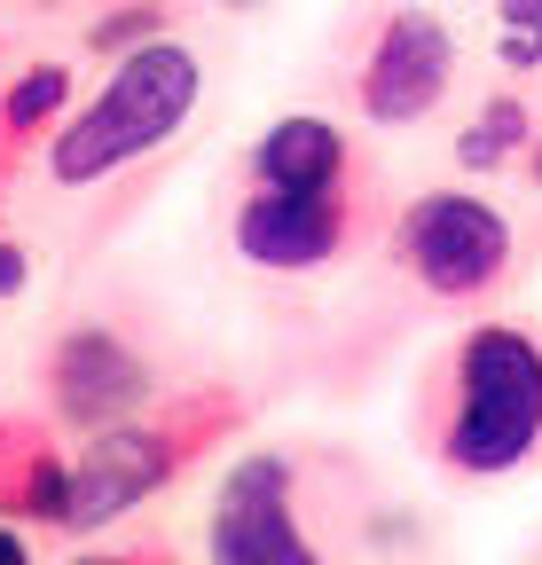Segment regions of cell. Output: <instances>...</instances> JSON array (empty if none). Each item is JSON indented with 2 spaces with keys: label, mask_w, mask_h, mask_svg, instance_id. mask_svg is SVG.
<instances>
[{
  "label": "cell",
  "mask_w": 542,
  "mask_h": 565,
  "mask_svg": "<svg viewBox=\"0 0 542 565\" xmlns=\"http://www.w3.org/2000/svg\"><path fill=\"white\" fill-rule=\"evenodd\" d=\"M378 252L401 275V291H417L425 307H448V315H488L519 282V228L480 189H417V196H401L385 212Z\"/></svg>",
  "instance_id": "obj_4"
},
{
  "label": "cell",
  "mask_w": 542,
  "mask_h": 565,
  "mask_svg": "<svg viewBox=\"0 0 542 565\" xmlns=\"http://www.w3.org/2000/svg\"><path fill=\"white\" fill-rule=\"evenodd\" d=\"M315 448H244L205 511V565H338Z\"/></svg>",
  "instance_id": "obj_5"
},
{
  "label": "cell",
  "mask_w": 542,
  "mask_h": 565,
  "mask_svg": "<svg viewBox=\"0 0 542 565\" xmlns=\"http://www.w3.org/2000/svg\"><path fill=\"white\" fill-rule=\"evenodd\" d=\"M503 63L511 71L542 63V0H503Z\"/></svg>",
  "instance_id": "obj_14"
},
{
  "label": "cell",
  "mask_w": 542,
  "mask_h": 565,
  "mask_svg": "<svg viewBox=\"0 0 542 565\" xmlns=\"http://www.w3.org/2000/svg\"><path fill=\"white\" fill-rule=\"evenodd\" d=\"M519 173H527V181L542 189V126H534V141H527V158H519Z\"/></svg>",
  "instance_id": "obj_19"
},
{
  "label": "cell",
  "mask_w": 542,
  "mask_h": 565,
  "mask_svg": "<svg viewBox=\"0 0 542 565\" xmlns=\"http://www.w3.org/2000/svg\"><path fill=\"white\" fill-rule=\"evenodd\" d=\"M252 424V393L229 377L205 385H173L158 408H142L134 424H110V433L72 448V511H63V534H103L110 519L142 511L150 494L181 487L213 448H229Z\"/></svg>",
  "instance_id": "obj_2"
},
{
  "label": "cell",
  "mask_w": 542,
  "mask_h": 565,
  "mask_svg": "<svg viewBox=\"0 0 542 565\" xmlns=\"http://www.w3.org/2000/svg\"><path fill=\"white\" fill-rule=\"evenodd\" d=\"M72 511V448L47 416L0 408V526H40L63 534Z\"/></svg>",
  "instance_id": "obj_9"
},
{
  "label": "cell",
  "mask_w": 542,
  "mask_h": 565,
  "mask_svg": "<svg viewBox=\"0 0 542 565\" xmlns=\"http://www.w3.org/2000/svg\"><path fill=\"white\" fill-rule=\"evenodd\" d=\"M63 118H72V63L40 55V63H24V71H9V79H0V126H9L32 158L55 141Z\"/></svg>",
  "instance_id": "obj_11"
},
{
  "label": "cell",
  "mask_w": 542,
  "mask_h": 565,
  "mask_svg": "<svg viewBox=\"0 0 542 565\" xmlns=\"http://www.w3.org/2000/svg\"><path fill=\"white\" fill-rule=\"evenodd\" d=\"M196 95H205V63H196L189 40H158L142 55H126V63L103 71V87L87 103H72V118L40 150V173L55 189H103L110 173L166 150L196 118Z\"/></svg>",
  "instance_id": "obj_3"
},
{
  "label": "cell",
  "mask_w": 542,
  "mask_h": 565,
  "mask_svg": "<svg viewBox=\"0 0 542 565\" xmlns=\"http://www.w3.org/2000/svg\"><path fill=\"white\" fill-rule=\"evenodd\" d=\"M534 103L519 95V87H496L480 110H471V126L456 134V166L464 173H503V166H519L527 158V141H534Z\"/></svg>",
  "instance_id": "obj_12"
},
{
  "label": "cell",
  "mask_w": 542,
  "mask_h": 565,
  "mask_svg": "<svg viewBox=\"0 0 542 565\" xmlns=\"http://www.w3.org/2000/svg\"><path fill=\"white\" fill-rule=\"evenodd\" d=\"M72 565H181L166 542H134V550H79Z\"/></svg>",
  "instance_id": "obj_15"
},
{
  "label": "cell",
  "mask_w": 542,
  "mask_h": 565,
  "mask_svg": "<svg viewBox=\"0 0 542 565\" xmlns=\"http://www.w3.org/2000/svg\"><path fill=\"white\" fill-rule=\"evenodd\" d=\"M221 9H244V17H252V9H267V0H221Z\"/></svg>",
  "instance_id": "obj_20"
},
{
  "label": "cell",
  "mask_w": 542,
  "mask_h": 565,
  "mask_svg": "<svg viewBox=\"0 0 542 565\" xmlns=\"http://www.w3.org/2000/svg\"><path fill=\"white\" fill-rule=\"evenodd\" d=\"M24 166H32V150H24L9 126H0V189H17V173H24Z\"/></svg>",
  "instance_id": "obj_17"
},
{
  "label": "cell",
  "mask_w": 542,
  "mask_h": 565,
  "mask_svg": "<svg viewBox=\"0 0 542 565\" xmlns=\"http://www.w3.org/2000/svg\"><path fill=\"white\" fill-rule=\"evenodd\" d=\"M24 282H32V252H24L9 228H0V307H9V299L24 291Z\"/></svg>",
  "instance_id": "obj_16"
},
{
  "label": "cell",
  "mask_w": 542,
  "mask_h": 565,
  "mask_svg": "<svg viewBox=\"0 0 542 565\" xmlns=\"http://www.w3.org/2000/svg\"><path fill=\"white\" fill-rule=\"evenodd\" d=\"M166 393L173 385L158 370V353L126 322H110V315L63 322L40 345V416L55 424L63 440H95V433H110V424H134Z\"/></svg>",
  "instance_id": "obj_7"
},
{
  "label": "cell",
  "mask_w": 542,
  "mask_h": 565,
  "mask_svg": "<svg viewBox=\"0 0 542 565\" xmlns=\"http://www.w3.org/2000/svg\"><path fill=\"white\" fill-rule=\"evenodd\" d=\"M362 173L354 134L322 110H284L267 118L259 141L244 150V189H338Z\"/></svg>",
  "instance_id": "obj_10"
},
{
  "label": "cell",
  "mask_w": 542,
  "mask_h": 565,
  "mask_svg": "<svg viewBox=\"0 0 542 565\" xmlns=\"http://www.w3.org/2000/svg\"><path fill=\"white\" fill-rule=\"evenodd\" d=\"M385 189L362 166L338 189H236L229 196V252L259 275H322L385 236Z\"/></svg>",
  "instance_id": "obj_6"
},
{
  "label": "cell",
  "mask_w": 542,
  "mask_h": 565,
  "mask_svg": "<svg viewBox=\"0 0 542 565\" xmlns=\"http://www.w3.org/2000/svg\"><path fill=\"white\" fill-rule=\"evenodd\" d=\"M534 565H542V557H534Z\"/></svg>",
  "instance_id": "obj_21"
},
{
  "label": "cell",
  "mask_w": 542,
  "mask_h": 565,
  "mask_svg": "<svg viewBox=\"0 0 542 565\" xmlns=\"http://www.w3.org/2000/svg\"><path fill=\"white\" fill-rule=\"evenodd\" d=\"M0 565H40L32 542H24V526H0Z\"/></svg>",
  "instance_id": "obj_18"
},
{
  "label": "cell",
  "mask_w": 542,
  "mask_h": 565,
  "mask_svg": "<svg viewBox=\"0 0 542 565\" xmlns=\"http://www.w3.org/2000/svg\"><path fill=\"white\" fill-rule=\"evenodd\" d=\"M410 440L448 479H519L542 463V322L471 315L410 385Z\"/></svg>",
  "instance_id": "obj_1"
},
{
  "label": "cell",
  "mask_w": 542,
  "mask_h": 565,
  "mask_svg": "<svg viewBox=\"0 0 542 565\" xmlns=\"http://www.w3.org/2000/svg\"><path fill=\"white\" fill-rule=\"evenodd\" d=\"M181 0H110V9L87 24V55L103 63H126V55H142L158 40H181Z\"/></svg>",
  "instance_id": "obj_13"
},
{
  "label": "cell",
  "mask_w": 542,
  "mask_h": 565,
  "mask_svg": "<svg viewBox=\"0 0 542 565\" xmlns=\"http://www.w3.org/2000/svg\"><path fill=\"white\" fill-rule=\"evenodd\" d=\"M347 87H354V110L370 126H417L448 103L456 87V32L440 9H425V0H385V9L362 24L354 40V71H347Z\"/></svg>",
  "instance_id": "obj_8"
}]
</instances>
